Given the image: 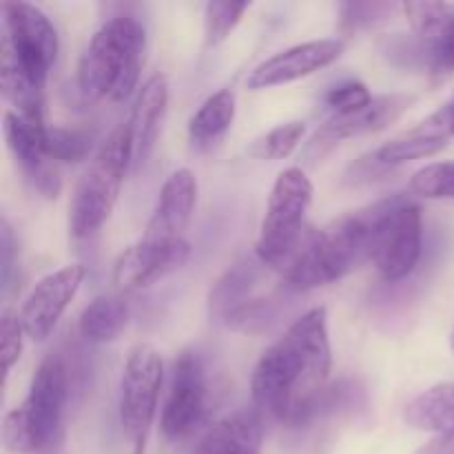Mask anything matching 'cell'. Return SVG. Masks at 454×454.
I'll return each instance as SVG.
<instances>
[{
	"label": "cell",
	"instance_id": "obj_10",
	"mask_svg": "<svg viewBox=\"0 0 454 454\" xmlns=\"http://www.w3.org/2000/svg\"><path fill=\"white\" fill-rule=\"evenodd\" d=\"M421 242H424L421 208L402 195L384 200L371 260L377 273L386 282L406 279L419 264Z\"/></svg>",
	"mask_w": 454,
	"mask_h": 454
},
{
	"label": "cell",
	"instance_id": "obj_25",
	"mask_svg": "<svg viewBox=\"0 0 454 454\" xmlns=\"http://www.w3.org/2000/svg\"><path fill=\"white\" fill-rule=\"evenodd\" d=\"M304 122L301 120H291V122L278 124L275 129H270L266 136H262L260 140H255V145L251 146V153L255 158L262 160H284L297 149V145L304 137Z\"/></svg>",
	"mask_w": 454,
	"mask_h": 454
},
{
	"label": "cell",
	"instance_id": "obj_19",
	"mask_svg": "<svg viewBox=\"0 0 454 454\" xmlns=\"http://www.w3.org/2000/svg\"><path fill=\"white\" fill-rule=\"evenodd\" d=\"M262 437V417L253 411H239L217 421L193 454H260Z\"/></svg>",
	"mask_w": 454,
	"mask_h": 454
},
{
	"label": "cell",
	"instance_id": "obj_30",
	"mask_svg": "<svg viewBox=\"0 0 454 454\" xmlns=\"http://www.w3.org/2000/svg\"><path fill=\"white\" fill-rule=\"evenodd\" d=\"M421 133L434 137V140L450 142L454 137V96L443 106H439L434 114H430L424 122L417 124Z\"/></svg>",
	"mask_w": 454,
	"mask_h": 454
},
{
	"label": "cell",
	"instance_id": "obj_28",
	"mask_svg": "<svg viewBox=\"0 0 454 454\" xmlns=\"http://www.w3.org/2000/svg\"><path fill=\"white\" fill-rule=\"evenodd\" d=\"M372 100H375V98L368 91L366 84L357 82V80L337 84V87L331 89V91L326 93V98H324V102H326L328 109L333 111V115L357 114V111L366 109Z\"/></svg>",
	"mask_w": 454,
	"mask_h": 454
},
{
	"label": "cell",
	"instance_id": "obj_23",
	"mask_svg": "<svg viewBox=\"0 0 454 454\" xmlns=\"http://www.w3.org/2000/svg\"><path fill=\"white\" fill-rule=\"evenodd\" d=\"M260 266L262 264L257 257L251 260H242L235 266H231L211 288V295H208V309L211 315L215 317L226 319L233 310H238L239 306L247 304L248 300H253L251 291L253 286L260 279Z\"/></svg>",
	"mask_w": 454,
	"mask_h": 454
},
{
	"label": "cell",
	"instance_id": "obj_3",
	"mask_svg": "<svg viewBox=\"0 0 454 454\" xmlns=\"http://www.w3.org/2000/svg\"><path fill=\"white\" fill-rule=\"evenodd\" d=\"M145 27L114 16L98 27L78 62V89L91 102H120L133 93L145 62Z\"/></svg>",
	"mask_w": 454,
	"mask_h": 454
},
{
	"label": "cell",
	"instance_id": "obj_2",
	"mask_svg": "<svg viewBox=\"0 0 454 454\" xmlns=\"http://www.w3.org/2000/svg\"><path fill=\"white\" fill-rule=\"evenodd\" d=\"M384 202L337 217L324 229H309L304 244L279 278L286 291L304 293L326 286L372 260L377 222Z\"/></svg>",
	"mask_w": 454,
	"mask_h": 454
},
{
	"label": "cell",
	"instance_id": "obj_9",
	"mask_svg": "<svg viewBox=\"0 0 454 454\" xmlns=\"http://www.w3.org/2000/svg\"><path fill=\"white\" fill-rule=\"evenodd\" d=\"M162 357L151 344H137L129 353L120 377V424L131 454H145L162 390Z\"/></svg>",
	"mask_w": 454,
	"mask_h": 454
},
{
	"label": "cell",
	"instance_id": "obj_16",
	"mask_svg": "<svg viewBox=\"0 0 454 454\" xmlns=\"http://www.w3.org/2000/svg\"><path fill=\"white\" fill-rule=\"evenodd\" d=\"M3 131L9 151L20 164L27 180L44 198H56L60 193V176H58L56 162L49 160L47 149H44L47 124L31 122V120L7 109L3 118Z\"/></svg>",
	"mask_w": 454,
	"mask_h": 454
},
{
	"label": "cell",
	"instance_id": "obj_17",
	"mask_svg": "<svg viewBox=\"0 0 454 454\" xmlns=\"http://www.w3.org/2000/svg\"><path fill=\"white\" fill-rule=\"evenodd\" d=\"M191 247L155 248L140 242L131 244L120 253L114 266V282L120 291H142L153 286L158 279L180 269L189 257Z\"/></svg>",
	"mask_w": 454,
	"mask_h": 454
},
{
	"label": "cell",
	"instance_id": "obj_26",
	"mask_svg": "<svg viewBox=\"0 0 454 454\" xmlns=\"http://www.w3.org/2000/svg\"><path fill=\"white\" fill-rule=\"evenodd\" d=\"M411 191L426 200H454V162H433L411 177Z\"/></svg>",
	"mask_w": 454,
	"mask_h": 454
},
{
	"label": "cell",
	"instance_id": "obj_29",
	"mask_svg": "<svg viewBox=\"0 0 454 454\" xmlns=\"http://www.w3.org/2000/svg\"><path fill=\"white\" fill-rule=\"evenodd\" d=\"M22 335H25V328H22L20 317L12 313V310H3V322H0V357H3L4 380H7L12 368L20 359Z\"/></svg>",
	"mask_w": 454,
	"mask_h": 454
},
{
	"label": "cell",
	"instance_id": "obj_12",
	"mask_svg": "<svg viewBox=\"0 0 454 454\" xmlns=\"http://www.w3.org/2000/svg\"><path fill=\"white\" fill-rule=\"evenodd\" d=\"M198 202V180L191 168H177L164 180L140 242L155 248L189 247L186 229Z\"/></svg>",
	"mask_w": 454,
	"mask_h": 454
},
{
	"label": "cell",
	"instance_id": "obj_32",
	"mask_svg": "<svg viewBox=\"0 0 454 454\" xmlns=\"http://www.w3.org/2000/svg\"><path fill=\"white\" fill-rule=\"evenodd\" d=\"M415 454H454V428L448 430V433H442L437 434V437H433Z\"/></svg>",
	"mask_w": 454,
	"mask_h": 454
},
{
	"label": "cell",
	"instance_id": "obj_11",
	"mask_svg": "<svg viewBox=\"0 0 454 454\" xmlns=\"http://www.w3.org/2000/svg\"><path fill=\"white\" fill-rule=\"evenodd\" d=\"M207 371L193 350H184L173 362V380L162 408L160 428L168 442H182L202 426L207 417Z\"/></svg>",
	"mask_w": 454,
	"mask_h": 454
},
{
	"label": "cell",
	"instance_id": "obj_27",
	"mask_svg": "<svg viewBox=\"0 0 454 454\" xmlns=\"http://www.w3.org/2000/svg\"><path fill=\"white\" fill-rule=\"evenodd\" d=\"M251 4L248 3H208L204 7V34H207L208 44H220L224 43L231 35V31L238 27V22L242 20L244 13L248 12Z\"/></svg>",
	"mask_w": 454,
	"mask_h": 454
},
{
	"label": "cell",
	"instance_id": "obj_8",
	"mask_svg": "<svg viewBox=\"0 0 454 454\" xmlns=\"http://www.w3.org/2000/svg\"><path fill=\"white\" fill-rule=\"evenodd\" d=\"M56 56L58 31L47 13L31 3H4L0 69L44 89Z\"/></svg>",
	"mask_w": 454,
	"mask_h": 454
},
{
	"label": "cell",
	"instance_id": "obj_18",
	"mask_svg": "<svg viewBox=\"0 0 454 454\" xmlns=\"http://www.w3.org/2000/svg\"><path fill=\"white\" fill-rule=\"evenodd\" d=\"M168 102V82L162 74H155L142 84L133 105L131 118L127 120L129 136H131L133 167H140L149 158L151 149L158 137L160 122L164 118Z\"/></svg>",
	"mask_w": 454,
	"mask_h": 454
},
{
	"label": "cell",
	"instance_id": "obj_7",
	"mask_svg": "<svg viewBox=\"0 0 454 454\" xmlns=\"http://www.w3.org/2000/svg\"><path fill=\"white\" fill-rule=\"evenodd\" d=\"M402 12L412 34L388 43V53L395 62L402 58L408 69H419L443 82L454 74V4L421 0L403 3Z\"/></svg>",
	"mask_w": 454,
	"mask_h": 454
},
{
	"label": "cell",
	"instance_id": "obj_4",
	"mask_svg": "<svg viewBox=\"0 0 454 454\" xmlns=\"http://www.w3.org/2000/svg\"><path fill=\"white\" fill-rule=\"evenodd\" d=\"M67 399L69 372L58 355H49L31 377L25 402L3 417L4 450L12 454L51 452L62 439Z\"/></svg>",
	"mask_w": 454,
	"mask_h": 454
},
{
	"label": "cell",
	"instance_id": "obj_6",
	"mask_svg": "<svg viewBox=\"0 0 454 454\" xmlns=\"http://www.w3.org/2000/svg\"><path fill=\"white\" fill-rule=\"evenodd\" d=\"M313 202V182L301 167H288L275 180L255 242V257L279 275L309 235L306 213Z\"/></svg>",
	"mask_w": 454,
	"mask_h": 454
},
{
	"label": "cell",
	"instance_id": "obj_31",
	"mask_svg": "<svg viewBox=\"0 0 454 454\" xmlns=\"http://www.w3.org/2000/svg\"><path fill=\"white\" fill-rule=\"evenodd\" d=\"M13 251H16V239H13L12 226L7 220L0 224V253H3V284L7 286L9 275L13 269Z\"/></svg>",
	"mask_w": 454,
	"mask_h": 454
},
{
	"label": "cell",
	"instance_id": "obj_1",
	"mask_svg": "<svg viewBox=\"0 0 454 454\" xmlns=\"http://www.w3.org/2000/svg\"><path fill=\"white\" fill-rule=\"evenodd\" d=\"M333 350L324 306L306 310L262 353L251 377L257 412L297 426L315 411L331 377Z\"/></svg>",
	"mask_w": 454,
	"mask_h": 454
},
{
	"label": "cell",
	"instance_id": "obj_21",
	"mask_svg": "<svg viewBox=\"0 0 454 454\" xmlns=\"http://www.w3.org/2000/svg\"><path fill=\"white\" fill-rule=\"evenodd\" d=\"M235 120V93L220 89L200 105L189 120V140L195 149H211L226 136Z\"/></svg>",
	"mask_w": 454,
	"mask_h": 454
},
{
	"label": "cell",
	"instance_id": "obj_14",
	"mask_svg": "<svg viewBox=\"0 0 454 454\" xmlns=\"http://www.w3.org/2000/svg\"><path fill=\"white\" fill-rule=\"evenodd\" d=\"M415 98L403 96V93H390V96H380L366 106L350 115H331L317 131L310 136L309 145L304 146V160L309 164L319 162L324 155L331 153L341 140L346 137L366 136L375 133L393 124Z\"/></svg>",
	"mask_w": 454,
	"mask_h": 454
},
{
	"label": "cell",
	"instance_id": "obj_20",
	"mask_svg": "<svg viewBox=\"0 0 454 454\" xmlns=\"http://www.w3.org/2000/svg\"><path fill=\"white\" fill-rule=\"evenodd\" d=\"M403 419L411 428L424 433H448L454 428V381L430 386L412 397L403 408Z\"/></svg>",
	"mask_w": 454,
	"mask_h": 454
},
{
	"label": "cell",
	"instance_id": "obj_24",
	"mask_svg": "<svg viewBox=\"0 0 454 454\" xmlns=\"http://www.w3.org/2000/svg\"><path fill=\"white\" fill-rule=\"evenodd\" d=\"M44 149L53 162H82L91 151V133L82 129L47 127Z\"/></svg>",
	"mask_w": 454,
	"mask_h": 454
},
{
	"label": "cell",
	"instance_id": "obj_33",
	"mask_svg": "<svg viewBox=\"0 0 454 454\" xmlns=\"http://www.w3.org/2000/svg\"><path fill=\"white\" fill-rule=\"evenodd\" d=\"M450 346H452V353H454V328H452V333H450Z\"/></svg>",
	"mask_w": 454,
	"mask_h": 454
},
{
	"label": "cell",
	"instance_id": "obj_5",
	"mask_svg": "<svg viewBox=\"0 0 454 454\" xmlns=\"http://www.w3.org/2000/svg\"><path fill=\"white\" fill-rule=\"evenodd\" d=\"M131 167V136H129L127 122H122L102 142L75 184L69 204L71 238L89 239L100 233L114 213L120 189Z\"/></svg>",
	"mask_w": 454,
	"mask_h": 454
},
{
	"label": "cell",
	"instance_id": "obj_22",
	"mask_svg": "<svg viewBox=\"0 0 454 454\" xmlns=\"http://www.w3.org/2000/svg\"><path fill=\"white\" fill-rule=\"evenodd\" d=\"M129 315L131 309L122 295H100L82 310L78 331L89 344H109L127 328Z\"/></svg>",
	"mask_w": 454,
	"mask_h": 454
},
{
	"label": "cell",
	"instance_id": "obj_15",
	"mask_svg": "<svg viewBox=\"0 0 454 454\" xmlns=\"http://www.w3.org/2000/svg\"><path fill=\"white\" fill-rule=\"evenodd\" d=\"M344 40L340 38H324L293 44V47L278 51L275 56L260 62L248 74L247 84L253 91H260V89L295 82V80H301L306 75H313L331 67L344 53Z\"/></svg>",
	"mask_w": 454,
	"mask_h": 454
},
{
	"label": "cell",
	"instance_id": "obj_13",
	"mask_svg": "<svg viewBox=\"0 0 454 454\" xmlns=\"http://www.w3.org/2000/svg\"><path fill=\"white\" fill-rule=\"evenodd\" d=\"M84 275H87V270L82 264H69L44 275L31 288L29 295L22 301L20 313H18L25 335L29 340L44 341L51 335L67 306L74 301L75 293L82 286Z\"/></svg>",
	"mask_w": 454,
	"mask_h": 454
}]
</instances>
